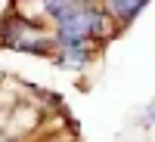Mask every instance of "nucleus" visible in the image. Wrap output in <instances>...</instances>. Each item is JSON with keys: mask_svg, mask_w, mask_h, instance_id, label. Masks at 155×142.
Returning a JSON list of instances; mask_svg holds the SVG:
<instances>
[{"mask_svg": "<svg viewBox=\"0 0 155 142\" xmlns=\"http://www.w3.org/2000/svg\"><path fill=\"white\" fill-rule=\"evenodd\" d=\"M96 25H99V16L90 6H81L71 16L59 19V40L65 46H78V43H84V37L90 31H96Z\"/></svg>", "mask_w": 155, "mask_h": 142, "instance_id": "1", "label": "nucleus"}, {"mask_svg": "<svg viewBox=\"0 0 155 142\" xmlns=\"http://www.w3.org/2000/svg\"><path fill=\"white\" fill-rule=\"evenodd\" d=\"M44 6H47V12H50V16H53V19L59 22V19L71 16L74 9L87 6V3H84V0H44Z\"/></svg>", "mask_w": 155, "mask_h": 142, "instance_id": "2", "label": "nucleus"}, {"mask_svg": "<svg viewBox=\"0 0 155 142\" xmlns=\"http://www.w3.org/2000/svg\"><path fill=\"white\" fill-rule=\"evenodd\" d=\"M146 0H109V6H112V12L118 19H130V16H137V9L143 6Z\"/></svg>", "mask_w": 155, "mask_h": 142, "instance_id": "3", "label": "nucleus"}]
</instances>
